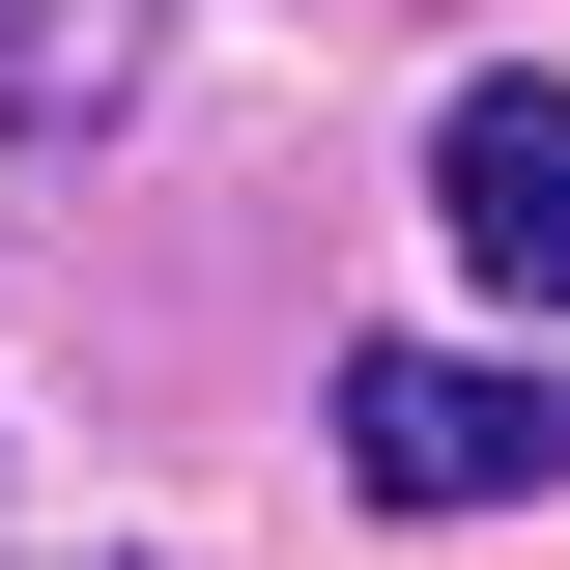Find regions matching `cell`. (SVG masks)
Wrapping results in <instances>:
<instances>
[{"mask_svg":"<svg viewBox=\"0 0 570 570\" xmlns=\"http://www.w3.org/2000/svg\"><path fill=\"white\" fill-rule=\"evenodd\" d=\"M343 456L400 513H513L570 485V371H485V343H343Z\"/></svg>","mask_w":570,"mask_h":570,"instance_id":"1","label":"cell"},{"mask_svg":"<svg viewBox=\"0 0 570 570\" xmlns=\"http://www.w3.org/2000/svg\"><path fill=\"white\" fill-rule=\"evenodd\" d=\"M428 200H456V257L513 314H570V86H456L428 115Z\"/></svg>","mask_w":570,"mask_h":570,"instance_id":"2","label":"cell"},{"mask_svg":"<svg viewBox=\"0 0 570 570\" xmlns=\"http://www.w3.org/2000/svg\"><path fill=\"white\" fill-rule=\"evenodd\" d=\"M142 58H171V0H0V142H58V115H142Z\"/></svg>","mask_w":570,"mask_h":570,"instance_id":"3","label":"cell"},{"mask_svg":"<svg viewBox=\"0 0 570 570\" xmlns=\"http://www.w3.org/2000/svg\"><path fill=\"white\" fill-rule=\"evenodd\" d=\"M86 570H115V542H86Z\"/></svg>","mask_w":570,"mask_h":570,"instance_id":"4","label":"cell"}]
</instances>
